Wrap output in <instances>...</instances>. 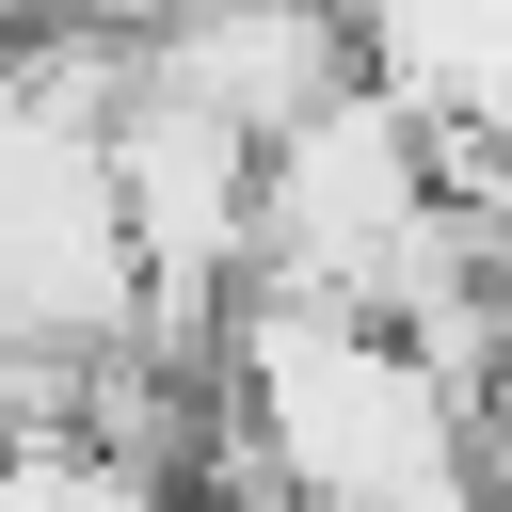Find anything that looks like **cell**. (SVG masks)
<instances>
[{
	"instance_id": "3",
	"label": "cell",
	"mask_w": 512,
	"mask_h": 512,
	"mask_svg": "<svg viewBox=\"0 0 512 512\" xmlns=\"http://www.w3.org/2000/svg\"><path fill=\"white\" fill-rule=\"evenodd\" d=\"M96 176H112V224L144 272H192V288H240V240H256V128L128 80L96 112Z\"/></svg>"
},
{
	"instance_id": "4",
	"label": "cell",
	"mask_w": 512,
	"mask_h": 512,
	"mask_svg": "<svg viewBox=\"0 0 512 512\" xmlns=\"http://www.w3.org/2000/svg\"><path fill=\"white\" fill-rule=\"evenodd\" d=\"M352 64L432 128H512V0H336Z\"/></svg>"
},
{
	"instance_id": "2",
	"label": "cell",
	"mask_w": 512,
	"mask_h": 512,
	"mask_svg": "<svg viewBox=\"0 0 512 512\" xmlns=\"http://www.w3.org/2000/svg\"><path fill=\"white\" fill-rule=\"evenodd\" d=\"M416 208H432V112L384 96V80L352 64L336 96H304V112L256 144V240H240V288H320V304H352L368 256H384Z\"/></svg>"
},
{
	"instance_id": "1",
	"label": "cell",
	"mask_w": 512,
	"mask_h": 512,
	"mask_svg": "<svg viewBox=\"0 0 512 512\" xmlns=\"http://www.w3.org/2000/svg\"><path fill=\"white\" fill-rule=\"evenodd\" d=\"M224 400L272 464V496H480L464 480V400L320 288H240L224 304Z\"/></svg>"
}]
</instances>
